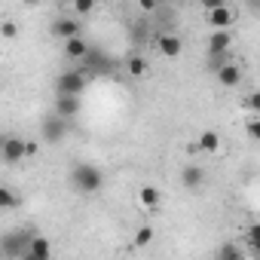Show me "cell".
Returning <instances> with one entry per match:
<instances>
[{
  "mask_svg": "<svg viewBox=\"0 0 260 260\" xmlns=\"http://www.w3.org/2000/svg\"><path fill=\"white\" fill-rule=\"evenodd\" d=\"M233 10L226 7V4H220V7H211V10H205V22L211 25V31H230V25H233Z\"/></svg>",
  "mask_w": 260,
  "mask_h": 260,
  "instance_id": "cell-7",
  "label": "cell"
},
{
  "mask_svg": "<svg viewBox=\"0 0 260 260\" xmlns=\"http://www.w3.org/2000/svg\"><path fill=\"white\" fill-rule=\"evenodd\" d=\"M245 128H248V135H251V138H257V135H260V125H257V116H248Z\"/></svg>",
  "mask_w": 260,
  "mask_h": 260,
  "instance_id": "cell-26",
  "label": "cell"
},
{
  "mask_svg": "<svg viewBox=\"0 0 260 260\" xmlns=\"http://www.w3.org/2000/svg\"><path fill=\"white\" fill-rule=\"evenodd\" d=\"M181 184H184L187 190H199V187L205 184V169H199V166H187V169L181 172Z\"/></svg>",
  "mask_w": 260,
  "mask_h": 260,
  "instance_id": "cell-16",
  "label": "cell"
},
{
  "mask_svg": "<svg viewBox=\"0 0 260 260\" xmlns=\"http://www.w3.org/2000/svg\"><path fill=\"white\" fill-rule=\"evenodd\" d=\"M52 34L61 37V40H71V37H83V25L80 19H68V16H58L52 22Z\"/></svg>",
  "mask_w": 260,
  "mask_h": 260,
  "instance_id": "cell-8",
  "label": "cell"
},
{
  "mask_svg": "<svg viewBox=\"0 0 260 260\" xmlns=\"http://www.w3.org/2000/svg\"><path fill=\"white\" fill-rule=\"evenodd\" d=\"M0 159L7 166H16L25 159V138L19 135H0Z\"/></svg>",
  "mask_w": 260,
  "mask_h": 260,
  "instance_id": "cell-5",
  "label": "cell"
},
{
  "mask_svg": "<svg viewBox=\"0 0 260 260\" xmlns=\"http://www.w3.org/2000/svg\"><path fill=\"white\" fill-rule=\"evenodd\" d=\"M153 236H156V233H153V226H141V230L135 233L132 245H135V248H147V245L153 242Z\"/></svg>",
  "mask_w": 260,
  "mask_h": 260,
  "instance_id": "cell-20",
  "label": "cell"
},
{
  "mask_svg": "<svg viewBox=\"0 0 260 260\" xmlns=\"http://www.w3.org/2000/svg\"><path fill=\"white\" fill-rule=\"evenodd\" d=\"M86 52H89V40H86V37H71V40H64V55H68L71 61H83Z\"/></svg>",
  "mask_w": 260,
  "mask_h": 260,
  "instance_id": "cell-15",
  "label": "cell"
},
{
  "mask_svg": "<svg viewBox=\"0 0 260 260\" xmlns=\"http://www.w3.org/2000/svg\"><path fill=\"white\" fill-rule=\"evenodd\" d=\"M28 251H31L37 260H52V242H49L46 236H34L31 245H28Z\"/></svg>",
  "mask_w": 260,
  "mask_h": 260,
  "instance_id": "cell-17",
  "label": "cell"
},
{
  "mask_svg": "<svg viewBox=\"0 0 260 260\" xmlns=\"http://www.w3.org/2000/svg\"><path fill=\"white\" fill-rule=\"evenodd\" d=\"M19 202H22V196L16 190L0 184V211H13V208H19Z\"/></svg>",
  "mask_w": 260,
  "mask_h": 260,
  "instance_id": "cell-18",
  "label": "cell"
},
{
  "mask_svg": "<svg viewBox=\"0 0 260 260\" xmlns=\"http://www.w3.org/2000/svg\"><path fill=\"white\" fill-rule=\"evenodd\" d=\"M80 110H83V104H80V98H64V95H58V98H55V110H52V113L71 122V119H74V116H77Z\"/></svg>",
  "mask_w": 260,
  "mask_h": 260,
  "instance_id": "cell-12",
  "label": "cell"
},
{
  "mask_svg": "<svg viewBox=\"0 0 260 260\" xmlns=\"http://www.w3.org/2000/svg\"><path fill=\"white\" fill-rule=\"evenodd\" d=\"M71 184H74L77 193L95 196V193L104 187V172H101L98 166H92V162H77V166L71 169Z\"/></svg>",
  "mask_w": 260,
  "mask_h": 260,
  "instance_id": "cell-1",
  "label": "cell"
},
{
  "mask_svg": "<svg viewBox=\"0 0 260 260\" xmlns=\"http://www.w3.org/2000/svg\"><path fill=\"white\" fill-rule=\"evenodd\" d=\"M193 144H196V150H202V153H217V150H220V135L214 132V128H205V132H202Z\"/></svg>",
  "mask_w": 260,
  "mask_h": 260,
  "instance_id": "cell-14",
  "label": "cell"
},
{
  "mask_svg": "<svg viewBox=\"0 0 260 260\" xmlns=\"http://www.w3.org/2000/svg\"><path fill=\"white\" fill-rule=\"evenodd\" d=\"M68 119H61V116H55V113H49L43 122H40V135H43V141L46 144H58L64 135H68Z\"/></svg>",
  "mask_w": 260,
  "mask_h": 260,
  "instance_id": "cell-6",
  "label": "cell"
},
{
  "mask_svg": "<svg viewBox=\"0 0 260 260\" xmlns=\"http://www.w3.org/2000/svg\"><path fill=\"white\" fill-rule=\"evenodd\" d=\"M236 260H251V257H245V254H242V257H236Z\"/></svg>",
  "mask_w": 260,
  "mask_h": 260,
  "instance_id": "cell-29",
  "label": "cell"
},
{
  "mask_svg": "<svg viewBox=\"0 0 260 260\" xmlns=\"http://www.w3.org/2000/svg\"><path fill=\"white\" fill-rule=\"evenodd\" d=\"M0 37L16 40V37H19V25H16V22H10V19H7V22H0Z\"/></svg>",
  "mask_w": 260,
  "mask_h": 260,
  "instance_id": "cell-22",
  "label": "cell"
},
{
  "mask_svg": "<svg viewBox=\"0 0 260 260\" xmlns=\"http://www.w3.org/2000/svg\"><path fill=\"white\" fill-rule=\"evenodd\" d=\"M205 46H208V58H214V55H226L230 46H233V31H211Z\"/></svg>",
  "mask_w": 260,
  "mask_h": 260,
  "instance_id": "cell-9",
  "label": "cell"
},
{
  "mask_svg": "<svg viewBox=\"0 0 260 260\" xmlns=\"http://www.w3.org/2000/svg\"><path fill=\"white\" fill-rule=\"evenodd\" d=\"M125 71H128V77H144L147 74V58L144 55H128Z\"/></svg>",
  "mask_w": 260,
  "mask_h": 260,
  "instance_id": "cell-19",
  "label": "cell"
},
{
  "mask_svg": "<svg viewBox=\"0 0 260 260\" xmlns=\"http://www.w3.org/2000/svg\"><path fill=\"white\" fill-rule=\"evenodd\" d=\"M19 260H37V257H34V254H31V251H25V254H22V257H19Z\"/></svg>",
  "mask_w": 260,
  "mask_h": 260,
  "instance_id": "cell-28",
  "label": "cell"
},
{
  "mask_svg": "<svg viewBox=\"0 0 260 260\" xmlns=\"http://www.w3.org/2000/svg\"><path fill=\"white\" fill-rule=\"evenodd\" d=\"M0 260H4V251H0Z\"/></svg>",
  "mask_w": 260,
  "mask_h": 260,
  "instance_id": "cell-30",
  "label": "cell"
},
{
  "mask_svg": "<svg viewBox=\"0 0 260 260\" xmlns=\"http://www.w3.org/2000/svg\"><path fill=\"white\" fill-rule=\"evenodd\" d=\"M86 83H89V77H86L80 68H68V71L58 74V80H55V92L64 95V98H80V95L86 92Z\"/></svg>",
  "mask_w": 260,
  "mask_h": 260,
  "instance_id": "cell-3",
  "label": "cell"
},
{
  "mask_svg": "<svg viewBox=\"0 0 260 260\" xmlns=\"http://www.w3.org/2000/svg\"><path fill=\"white\" fill-rule=\"evenodd\" d=\"M248 248H251V251H257V248H260V226H257V223L248 230Z\"/></svg>",
  "mask_w": 260,
  "mask_h": 260,
  "instance_id": "cell-24",
  "label": "cell"
},
{
  "mask_svg": "<svg viewBox=\"0 0 260 260\" xmlns=\"http://www.w3.org/2000/svg\"><path fill=\"white\" fill-rule=\"evenodd\" d=\"M80 71L92 80V77H104V74H110L113 71V58L101 49V46H95V43H89V52L83 55V61H80Z\"/></svg>",
  "mask_w": 260,
  "mask_h": 260,
  "instance_id": "cell-2",
  "label": "cell"
},
{
  "mask_svg": "<svg viewBox=\"0 0 260 260\" xmlns=\"http://www.w3.org/2000/svg\"><path fill=\"white\" fill-rule=\"evenodd\" d=\"M236 257H242V248L236 242H223L217 251V260H236Z\"/></svg>",
  "mask_w": 260,
  "mask_h": 260,
  "instance_id": "cell-21",
  "label": "cell"
},
{
  "mask_svg": "<svg viewBox=\"0 0 260 260\" xmlns=\"http://www.w3.org/2000/svg\"><path fill=\"white\" fill-rule=\"evenodd\" d=\"M138 7H141L144 13H153V10H156V4H153V0H141V4H138Z\"/></svg>",
  "mask_w": 260,
  "mask_h": 260,
  "instance_id": "cell-27",
  "label": "cell"
},
{
  "mask_svg": "<svg viewBox=\"0 0 260 260\" xmlns=\"http://www.w3.org/2000/svg\"><path fill=\"white\" fill-rule=\"evenodd\" d=\"M95 10V0H77V4H74V13L77 16H89Z\"/></svg>",
  "mask_w": 260,
  "mask_h": 260,
  "instance_id": "cell-23",
  "label": "cell"
},
{
  "mask_svg": "<svg viewBox=\"0 0 260 260\" xmlns=\"http://www.w3.org/2000/svg\"><path fill=\"white\" fill-rule=\"evenodd\" d=\"M34 233L31 230H13V233H4L0 236V251H4V260H19L28 245H31Z\"/></svg>",
  "mask_w": 260,
  "mask_h": 260,
  "instance_id": "cell-4",
  "label": "cell"
},
{
  "mask_svg": "<svg viewBox=\"0 0 260 260\" xmlns=\"http://www.w3.org/2000/svg\"><path fill=\"white\" fill-rule=\"evenodd\" d=\"M37 153H40V141L25 138V156H37Z\"/></svg>",
  "mask_w": 260,
  "mask_h": 260,
  "instance_id": "cell-25",
  "label": "cell"
},
{
  "mask_svg": "<svg viewBox=\"0 0 260 260\" xmlns=\"http://www.w3.org/2000/svg\"><path fill=\"white\" fill-rule=\"evenodd\" d=\"M138 205H144L147 211H156V208H162V193L147 184V187L138 190Z\"/></svg>",
  "mask_w": 260,
  "mask_h": 260,
  "instance_id": "cell-13",
  "label": "cell"
},
{
  "mask_svg": "<svg viewBox=\"0 0 260 260\" xmlns=\"http://www.w3.org/2000/svg\"><path fill=\"white\" fill-rule=\"evenodd\" d=\"M214 77H217V83H220V86L236 89V86L242 83V64H239V61H226L223 68H217V71H214Z\"/></svg>",
  "mask_w": 260,
  "mask_h": 260,
  "instance_id": "cell-11",
  "label": "cell"
},
{
  "mask_svg": "<svg viewBox=\"0 0 260 260\" xmlns=\"http://www.w3.org/2000/svg\"><path fill=\"white\" fill-rule=\"evenodd\" d=\"M156 46H159V52H162L166 58H178L181 49H184V40H181L178 34H172V31H159V34H156Z\"/></svg>",
  "mask_w": 260,
  "mask_h": 260,
  "instance_id": "cell-10",
  "label": "cell"
}]
</instances>
